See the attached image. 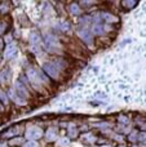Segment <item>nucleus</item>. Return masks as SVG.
Returning a JSON list of instances; mask_svg holds the SVG:
<instances>
[{
	"mask_svg": "<svg viewBox=\"0 0 146 147\" xmlns=\"http://www.w3.org/2000/svg\"><path fill=\"white\" fill-rule=\"evenodd\" d=\"M16 53H17V47H16L14 44H12V45H9L7 48V51H5V57H7V58H12V57L16 56Z\"/></svg>",
	"mask_w": 146,
	"mask_h": 147,
	"instance_id": "6",
	"label": "nucleus"
},
{
	"mask_svg": "<svg viewBox=\"0 0 146 147\" xmlns=\"http://www.w3.org/2000/svg\"><path fill=\"white\" fill-rule=\"evenodd\" d=\"M20 141H22L21 138H17V140H13V141H10V145H18V143H21Z\"/></svg>",
	"mask_w": 146,
	"mask_h": 147,
	"instance_id": "18",
	"label": "nucleus"
},
{
	"mask_svg": "<svg viewBox=\"0 0 146 147\" xmlns=\"http://www.w3.org/2000/svg\"><path fill=\"white\" fill-rule=\"evenodd\" d=\"M123 5H127V8H132L136 5V1H123Z\"/></svg>",
	"mask_w": 146,
	"mask_h": 147,
	"instance_id": "14",
	"label": "nucleus"
},
{
	"mask_svg": "<svg viewBox=\"0 0 146 147\" xmlns=\"http://www.w3.org/2000/svg\"><path fill=\"white\" fill-rule=\"evenodd\" d=\"M1 47H3V41L0 40V48H1Z\"/></svg>",
	"mask_w": 146,
	"mask_h": 147,
	"instance_id": "21",
	"label": "nucleus"
},
{
	"mask_svg": "<svg viewBox=\"0 0 146 147\" xmlns=\"http://www.w3.org/2000/svg\"><path fill=\"white\" fill-rule=\"evenodd\" d=\"M25 147H38V143H36L35 141H30V142L26 143Z\"/></svg>",
	"mask_w": 146,
	"mask_h": 147,
	"instance_id": "13",
	"label": "nucleus"
},
{
	"mask_svg": "<svg viewBox=\"0 0 146 147\" xmlns=\"http://www.w3.org/2000/svg\"><path fill=\"white\" fill-rule=\"evenodd\" d=\"M18 130H16V129H13L12 132H9V133H7V136H10V134H16V133H17Z\"/></svg>",
	"mask_w": 146,
	"mask_h": 147,
	"instance_id": "19",
	"label": "nucleus"
},
{
	"mask_svg": "<svg viewBox=\"0 0 146 147\" xmlns=\"http://www.w3.org/2000/svg\"><path fill=\"white\" fill-rule=\"evenodd\" d=\"M39 41H40V38H39V34H36V32L31 34V43L36 44V43H39Z\"/></svg>",
	"mask_w": 146,
	"mask_h": 147,
	"instance_id": "11",
	"label": "nucleus"
},
{
	"mask_svg": "<svg viewBox=\"0 0 146 147\" xmlns=\"http://www.w3.org/2000/svg\"><path fill=\"white\" fill-rule=\"evenodd\" d=\"M69 140H66V138H62V140H61V142H59V146H65V147H66V146H69Z\"/></svg>",
	"mask_w": 146,
	"mask_h": 147,
	"instance_id": "15",
	"label": "nucleus"
},
{
	"mask_svg": "<svg viewBox=\"0 0 146 147\" xmlns=\"http://www.w3.org/2000/svg\"><path fill=\"white\" fill-rule=\"evenodd\" d=\"M44 43H45V47L49 49H57L59 47V43H58V39L56 38V36L53 35H47L45 38H44Z\"/></svg>",
	"mask_w": 146,
	"mask_h": 147,
	"instance_id": "2",
	"label": "nucleus"
},
{
	"mask_svg": "<svg viewBox=\"0 0 146 147\" xmlns=\"http://www.w3.org/2000/svg\"><path fill=\"white\" fill-rule=\"evenodd\" d=\"M10 76H12V72H10L9 69L3 70L1 74H0V81H1L3 84H7L8 81L10 80Z\"/></svg>",
	"mask_w": 146,
	"mask_h": 147,
	"instance_id": "5",
	"label": "nucleus"
},
{
	"mask_svg": "<svg viewBox=\"0 0 146 147\" xmlns=\"http://www.w3.org/2000/svg\"><path fill=\"white\" fill-rule=\"evenodd\" d=\"M4 31V25H0V32H3Z\"/></svg>",
	"mask_w": 146,
	"mask_h": 147,
	"instance_id": "20",
	"label": "nucleus"
},
{
	"mask_svg": "<svg viewBox=\"0 0 146 147\" xmlns=\"http://www.w3.org/2000/svg\"><path fill=\"white\" fill-rule=\"evenodd\" d=\"M16 94H17L18 97H21V98H27L28 97V92L26 90V88L22 85V84L20 83V81H17L16 83V92H14Z\"/></svg>",
	"mask_w": 146,
	"mask_h": 147,
	"instance_id": "4",
	"label": "nucleus"
},
{
	"mask_svg": "<svg viewBox=\"0 0 146 147\" xmlns=\"http://www.w3.org/2000/svg\"><path fill=\"white\" fill-rule=\"evenodd\" d=\"M41 134H43V133H41V130L39 129V128H30V129L27 130V133H26L27 138L31 141H35V140H38V138H40Z\"/></svg>",
	"mask_w": 146,
	"mask_h": 147,
	"instance_id": "3",
	"label": "nucleus"
},
{
	"mask_svg": "<svg viewBox=\"0 0 146 147\" xmlns=\"http://www.w3.org/2000/svg\"><path fill=\"white\" fill-rule=\"evenodd\" d=\"M76 134H78L76 129H75V128H71V129H70V136H71V137H76Z\"/></svg>",
	"mask_w": 146,
	"mask_h": 147,
	"instance_id": "16",
	"label": "nucleus"
},
{
	"mask_svg": "<svg viewBox=\"0 0 146 147\" xmlns=\"http://www.w3.org/2000/svg\"><path fill=\"white\" fill-rule=\"evenodd\" d=\"M80 36H82V39L84 41H87V43H92V34H91L88 30L80 31Z\"/></svg>",
	"mask_w": 146,
	"mask_h": 147,
	"instance_id": "7",
	"label": "nucleus"
},
{
	"mask_svg": "<svg viewBox=\"0 0 146 147\" xmlns=\"http://www.w3.org/2000/svg\"><path fill=\"white\" fill-rule=\"evenodd\" d=\"M93 31H95V34H102L103 31H105V27H103L102 25H96L95 27H93Z\"/></svg>",
	"mask_w": 146,
	"mask_h": 147,
	"instance_id": "10",
	"label": "nucleus"
},
{
	"mask_svg": "<svg viewBox=\"0 0 146 147\" xmlns=\"http://www.w3.org/2000/svg\"><path fill=\"white\" fill-rule=\"evenodd\" d=\"M43 70H44V71H45L47 74H48L49 76H52V78H54V79L58 78V74H59V72H58V67H57L56 65L47 62V63L43 65Z\"/></svg>",
	"mask_w": 146,
	"mask_h": 147,
	"instance_id": "1",
	"label": "nucleus"
},
{
	"mask_svg": "<svg viewBox=\"0 0 146 147\" xmlns=\"http://www.w3.org/2000/svg\"><path fill=\"white\" fill-rule=\"evenodd\" d=\"M0 98L3 99V102H4V103H8V98L5 97V94L3 93V92H0Z\"/></svg>",
	"mask_w": 146,
	"mask_h": 147,
	"instance_id": "17",
	"label": "nucleus"
},
{
	"mask_svg": "<svg viewBox=\"0 0 146 147\" xmlns=\"http://www.w3.org/2000/svg\"><path fill=\"white\" fill-rule=\"evenodd\" d=\"M102 18H103L105 21H107V22H115V21L118 20L116 17H114L113 14H109V13H103V14H102Z\"/></svg>",
	"mask_w": 146,
	"mask_h": 147,
	"instance_id": "9",
	"label": "nucleus"
},
{
	"mask_svg": "<svg viewBox=\"0 0 146 147\" xmlns=\"http://www.w3.org/2000/svg\"><path fill=\"white\" fill-rule=\"evenodd\" d=\"M105 147H110V146H105Z\"/></svg>",
	"mask_w": 146,
	"mask_h": 147,
	"instance_id": "22",
	"label": "nucleus"
},
{
	"mask_svg": "<svg viewBox=\"0 0 146 147\" xmlns=\"http://www.w3.org/2000/svg\"><path fill=\"white\" fill-rule=\"evenodd\" d=\"M70 9H71V13H74V14H79V13H80V9L78 8L76 4L71 5V8H70Z\"/></svg>",
	"mask_w": 146,
	"mask_h": 147,
	"instance_id": "12",
	"label": "nucleus"
},
{
	"mask_svg": "<svg viewBox=\"0 0 146 147\" xmlns=\"http://www.w3.org/2000/svg\"><path fill=\"white\" fill-rule=\"evenodd\" d=\"M56 137H57L56 130H54V129H49L48 133H47V140H48V141H53V140H56Z\"/></svg>",
	"mask_w": 146,
	"mask_h": 147,
	"instance_id": "8",
	"label": "nucleus"
}]
</instances>
